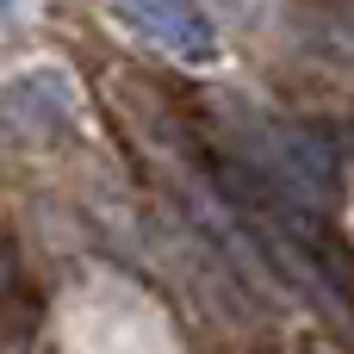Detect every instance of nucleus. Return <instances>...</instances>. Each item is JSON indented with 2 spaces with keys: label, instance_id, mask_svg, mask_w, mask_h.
I'll use <instances>...</instances> for the list:
<instances>
[{
  "label": "nucleus",
  "instance_id": "1",
  "mask_svg": "<svg viewBox=\"0 0 354 354\" xmlns=\"http://www.w3.org/2000/svg\"><path fill=\"white\" fill-rule=\"evenodd\" d=\"M131 12L180 56H212V25L199 12V0H131Z\"/></svg>",
  "mask_w": 354,
  "mask_h": 354
}]
</instances>
